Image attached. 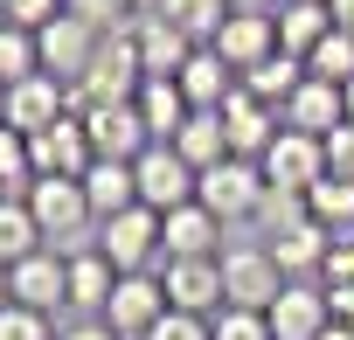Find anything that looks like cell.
<instances>
[{
  "instance_id": "4fadbf2b",
  "label": "cell",
  "mask_w": 354,
  "mask_h": 340,
  "mask_svg": "<svg viewBox=\"0 0 354 340\" xmlns=\"http://www.w3.org/2000/svg\"><path fill=\"white\" fill-rule=\"evenodd\" d=\"M84 132L97 146V160H139L146 146H160L139 118V104H104V111H84Z\"/></svg>"
},
{
  "instance_id": "277c9868",
  "label": "cell",
  "mask_w": 354,
  "mask_h": 340,
  "mask_svg": "<svg viewBox=\"0 0 354 340\" xmlns=\"http://www.w3.org/2000/svg\"><path fill=\"white\" fill-rule=\"evenodd\" d=\"M160 312H167V285H160V271H118V285H111V305L97 312L118 340H146L153 326H160Z\"/></svg>"
},
{
  "instance_id": "2e32d148",
  "label": "cell",
  "mask_w": 354,
  "mask_h": 340,
  "mask_svg": "<svg viewBox=\"0 0 354 340\" xmlns=\"http://www.w3.org/2000/svg\"><path fill=\"white\" fill-rule=\"evenodd\" d=\"M35 42H42V70H49V77H63V84H77V77L91 70V56H97V42H104V35H97V28H84L77 15H63V21H49Z\"/></svg>"
},
{
  "instance_id": "ab89813d",
  "label": "cell",
  "mask_w": 354,
  "mask_h": 340,
  "mask_svg": "<svg viewBox=\"0 0 354 340\" xmlns=\"http://www.w3.org/2000/svg\"><path fill=\"white\" fill-rule=\"evenodd\" d=\"M319 285H354V229H347V236H333V250H326V271H319Z\"/></svg>"
},
{
  "instance_id": "f35d334b",
  "label": "cell",
  "mask_w": 354,
  "mask_h": 340,
  "mask_svg": "<svg viewBox=\"0 0 354 340\" xmlns=\"http://www.w3.org/2000/svg\"><path fill=\"white\" fill-rule=\"evenodd\" d=\"M326 174L354 181V125H333V132H326Z\"/></svg>"
},
{
  "instance_id": "5bb4252c",
  "label": "cell",
  "mask_w": 354,
  "mask_h": 340,
  "mask_svg": "<svg viewBox=\"0 0 354 340\" xmlns=\"http://www.w3.org/2000/svg\"><path fill=\"white\" fill-rule=\"evenodd\" d=\"M125 35H132V56H139V70H146V77H181V63L195 56V42L174 28L167 15H139Z\"/></svg>"
},
{
  "instance_id": "f5cc1de1",
  "label": "cell",
  "mask_w": 354,
  "mask_h": 340,
  "mask_svg": "<svg viewBox=\"0 0 354 340\" xmlns=\"http://www.w3.org/2000/svg\"><path fill=\"white\" fill-rule=\"evenodd\" d=\"M278 8H285V0H278Z\"/></svg>"
},
{
  "instance_id": "d590c367",
  "label": "cell",
  "mask_w": 354,
  "mask_h": 340,
  "mask_svg": "<svg viewBox=\"0 0 354 340\" xmlns=\"http://www.w3.org/2000/svg\"><path fill=\"white\" fill-rule=\"evenodd\" d=\"M146 340H216V319H202V312H160V326L146 333Z\"/></svg>"
},
{
  "instance_id": "4dcf8cb0",
  "label": "cell",
  "mask_w": 354,
  "mask_h": 340,
  "mask_svg": "<svg viewBox=\"0 0 354 340\" xmlns=\"http://www.w3.org/2000/svg\"><path fill=\"white\" fill-rule=\"evenodd\" d=\"M28 77H42V42H35V28H0V84H28Z\"/></svg>"
},
{
  "instance_id": "4316f807",
  "label": "cell",
  "mask_w": 354,
  "mask_h": 340,
  "mask_svg": "<svg viewBox=\"0 0 354 340\" xmlns=\"http://www.w3.org/2000/svg\"><path fill=\"white\" fill-rule=\"evenodd\" d=\"M299 84H306V56H285V49H278V56H264V63L243 77V91H250L257 104H271V111H285Z\"/></svg>"
},
{
  "instance_id": "e575fe53",
  "label": "cell",
  "mask_w": 354,
  "mask_h": 340,
  "mask_svg": "<svg viewBox=\"0 0 354 340\" xmlns=\"http://www.w3.org/2000/svg\"><path fill=\"white\" fill-rule=\"evenodd\" d=\"M70 15H77L84 28H97V35H118V28L132 21V8H125V0H70Z\"/></svg>"
},
{
  "instance_id": "f546056e",
  "label": "cell",
  "mask_w": 354,
  "mask_h": 340,
  "mask_svg": "<svg viewBox=\"0 0 354 340\" xmlns=\"http://www.w3.org/2000/svg\"><path fill=\"white\" fill-rule=\"evenodd\" d=\"M306 216H313V223H326L333 236H347V229H354V181L326 174V181L306 195Z\"/></svg>"
},
{
  "instance_id": "3957f363",
  "label": "cell",
  "mask_w": 354,
  "mask_h": 340,
  "mask_svg": "<svg viewBox=\"0 0 354 340\" xmlns=\"http://www.w3.org/2000/svg\"><path fill=\"white\" fill-rule=\"evenodd\" d=\"M132 181H139V209H153V216H174V209L202 202V174L174 146H146L132 160Z\"/></svg>"
},
{
  "instance_id": "f907efd6",
  "label": "cell",
  "mask_w": 354,
  "mask_h": 340,
  "mask_svg": "<svg viewBox=\"0 0 354 340\" xmlns=\"http://www.w3.org/2000/svg\"><path fill=\"white\" fill-rule=\"evenodd\" d=\"M0 28H8V0H0Z\"/></svg>"
},
{
  "instance_id": "30bf717a",
  "label": "cell",
  "mask_w": 354,
  "mask_h": 340,
  "mask_svg": "<svg viewBox=\"0 0 354 340\" xmlns=\"http://www.w3.org/2000/svg\"><path fill=\"white\" fill-rule=\"evenodd\" d=\"M8 292H15V305H35V312L70 305V257H63L56 243L35 250V257H21V264L8 271Z\"/></svg>"
},
{
  "instance_id": "74e56055",
  "label": "cell",
  "mask_w": 354,
  "mask_h": 340,
  "mask_svg": "<svg viewBox=\"0 0 354 340\" xmlns=\"http://www.w3.org/2000/svg\"><path fill=\"white\" fill-rule=\"evenodd\" d=\"M63 15H70V0H8V21L15 28H35V35L49 21H63Z\"/></svg>"
},
{
  "instance_id": "9a60e30c",
  "label": "cell",
  "mask_w": 354,
  "mask_h": 340,
  "mask_svg": "<svg viewBox=\"0 0 354 340\" xmlns=\"http://www.w3.org/2000/svg\"><path fill=\"white\" fill-rule=\"evenodd\" d=\"M209 49H216L236 77H250L264 56H278V21H271V15H230V21H223V35H216Z\"/></svg>"
},
{
  "instance_id": "ba28073f",
  "label": "cell",
  "mask_w": 354,
  "mask_h": 340,
  "mask_svg": "<svg viewBox=\"0 0 354 340\" xmlns=\"http://www.w3.org/2000/svg\"><path fill=\"white\" fill-rule=\"evenodd\" d=\"M160 285H167L174 312H202V319L223 312V257H167Z\"/></svg>"
},
{
  "instance_id": "8d00e7d4",
  "label": "cell",
  "mask_w": 354,
  "mask_h": 340,
  "mask_svg": "<svg viewBox=\"0 0 354 340\" xmlns=\"http://www.w3.org/2000/svg\"><path fill=\"white\" fill-rule=\"evenodd\" d=\"M216 340H271V319L264 312H243V305H223L216 312Z\"/></svg>"
},
{
  "instance_id": "e0dca14e",
  "label": "cell",
  "mask_w": 354,
  "mask_h": 340,
  "mask_svg": "<svg viewBox=\"0 0 354 340\" xmlns=\"http://www.w3.org/2000/svg\"><path fill=\"white\" fill-rule=\"evenodd\" d=\"M223 132H230V153H236V160H264L271 139L285 132V118H278L271 104H257L250 91H236V97L223 104Z\"/></svg>"
},
{
  "instance_id": "d6986e66",
  "label": "cell",
  "mask_w": 354,
  "mask_h": 340,
  "mask_svg": "<svg viewBox=\"0 0 354 340\" xmlns=\"http://www.w3.org/2000/svg\"><path fill=\"white\" fill-rule=\"evenodd\" d=\"M174 84H181V97H188L195 111H223V104L243 91V77H236V70H230V63H223L209 42H202V49L181 63V77H174Z\"/></svg>"
},
{
  "instance_id": "c3c4849f",
  "label": "cell",
  "mask_w": 354,
  "mask_h": 340,
  "mask_svg": "<svg viewBox=\"0 0 354 340\" xmlns=\"http://www.w3.org/2000/svg\"><path fill=\"white\" fill-rule=\"evenodd\" d=\"M8 299H15V292H8V264H0V305H8Z\"/></svg>"
},
{
  "instance_id": "816d5d0a",
  "label": "cell",
  "mask_w": 354,
  "mask_h": 340,
  "mask_svg": "<svg viewBox=\"0 0 354 340\" xmlns=\"http://www.w3.org/2000/svg\"><path fill=\"white\" fill-rule=\"evenodd\" d=\"M0 202H8V195H0Z\"/></svg>"
},
{
  "instance_id": "cb8c5ba5",
  "label": "cell",
  "mask_w": 354,
  "mask_h": 340,
  "mask_svg": "<svg viewBox=\"0 0 354 340\" xmlns=\"http://www.w3.org/2000/svg\"><path fill=\"white\" fill-rule=\"evenodd\" d=\"M84 195H91V216H97V223H111V216L139 209L132 160H91V174H84Z\"/></svg>"
},
{
  "instance_id": "d4e9b609",
  "label": "cell",
  "mask_w": 354,
  "mask_h": 340,
  "mask_svg": "<svg viewBox=\"0 0 354 340\" xmlns=\"http://www.w3.org/2000/svg\"><path fill=\"white\" fill-rule=\"evenodd\" d=\"M111 285H118V264H111L97 243H91V250H70V305H77V312L97 319V312L111 305Z\"/></svg>"
},
{
  "instance_id": "f1b7e54d",
  "label": "cell",
  "mask_w": 354,
  "mask_h": 340,
  "mask_svg": "<svg viewBox=\"0 0 354 340\" xmlns=\"http://www.w3.org/2000/svg\"><path fill=\"white\" fill-rule=\"evenodd\" d=\"M160 15H167L174 28H181V35L202 49V42H216V35H223V21H230V0H167Z\"/></svg>"
},
{
  "instance_id": "7dc6e473",
  "label": "cell",
  "mask_w": 354,
  "mask_h": 340,
  "mask_svg": "<svg viewBox=\"0 0 354 340\" xmlns=\"http://www.w3.org/2000/svg\"><path fill=\"white\" fill-rule=\"evenodd\" d=\"M319 340H354V333H347V326H326V333H319Z\"/></svg>"
},
{
  "instance_id": "7bdbcfd3",
  "label": "cell",
  "mask_w": 354,
  "mask_h": 340,
  "mask_svg": "<svg viewBox=\"0 0 354 340\" xmlns=\"http://www.w3.org/2000/svg\"><path fill=\"white\" fill-rule=\"evenodd\" d=\"M230 15H278V0H230Z\"/></svg>"
},
{
  "instance_id": "ffe728a7",
  "label": "cell",
  "mask_w": 354,
  "mask_h": 340,
  "mask_svg": "<svg viewBox=\"0 0 354 340\" xmlns=\"http://www.w3.org/2000/svg\"><path fill=\"white\" fill-rule=\"evenodd\" d=\"M278 118H285V132H306V139H326L333 125H347V104H340V84H319V77H306V84L292 91V104H285Z\"/></svg>"
},
{
  "instance_id": "52a82bcc",
  "label": "cell",
  "mask_w": 354,
  "mask_h": 340,
  "mask_svg": "<svg viewBox=\"0 0 354 340\" xmlns=\"http://www.w3.org/2000/svg\"><path fill=\"white\" fill-rule=\"evenodd\" d=\"M28 153H35V181H84V174H91V160H97V146H91V132H84L77 111L56 118L49 132H35Z\"/></svg>"
},
{
  "instance_id": "ee69618b",
  "label": "cell",
  "mask_w": 354,
  "mask_h": 340,
  "mask_svg": "<svg viewBox=\"0 0 354 340\" xmlns=\"http://www.w3.org/2000/svg\"><path fill=\"white\" fill-rule=\"evenodd\" d=\"M326 8H333V28H347V35H354V0H326Z\"/></svg>"
},
{
  "instance_id": "44dd1931",
  "label": "cell",
  "mask_w": 354,
  "mask_h": 340,
  "mask_svg": "<svg viewBox=\"0 0 354 340\" xmlns=\"http://www.w3.org/2000/svg\"><path fill=\"white\" fill-rule=\"evenodd\" d=\"M160 243H167V257H223V223H216L202 202H188V209L160 216ZM167 257H160V264H167Z\"/></svg>"
},
{
  "instance_id": "d6a6232c",
  "label": "cell",
  "mask_w": 354,
  "mask_h": 340,
  "mask_svg": "<svg viewBox=\"0 0 354 340\" xmlns=\"http://www.w3.org/2000/svg\"><path fill=\"white\" fill-rule=\"evenodd\" d=\"M306 77H319V84H354V35L333 28V35L306 56Z\"/></svg>"
},
{
  "instance_id": "7402d4cb",
  "label": "cell",
  "mask_w": 354,
  "mask_h": 340,
  "mask_svg": "<svg viewBox=\"0 0 354 340\" xmlns=\"http://www.w3.org/2000/svg\"><path fill=\"white\" fill-rule=\"evenodd\" d=\"M132 104H139V118H146V132H153L160 146H174V132L195 118V104L181 97V84H174V77H146Z\"/></svg>"
},
{
  "instance_id": "ac0fdd59",
  "label": "cell",
  "mask_w": 354,
  "mask_h": 340,
  "mask_svg": "<svg viewBox=\"0 0 354 340\" xmlns=\"http://www.w3.org/2000/svg\"><path fill=\"white\" fill-rule=\"evenodd\" d=\"M326 250H333V229L313 223V216H292L271 229V257L285 278H306V271H326Z\"/></svg>"
},
{
  "instance_id": "7a4b0ae2",
  "label": "cell",
  "mask_w": 354,
  "mask_h": 340,
  "mask_svg": "<svg viewBox=\"0 0 354 340\" xmlns=\"http://www.w3.org/2000/svg\"><path fill=\"white\" fill-rule=\"evenodd\" d=\"M285 285H292V278L278 271L271 243H230V250H223V305L271 312V299H278Z\"/></svg>"
},
{
  "instance_id": "f6af8a7d",
  "label": "cell",
  "mask_w": 354,
  "mask_h": 340,
  "mask_svg": "<svg viewBox=\"0 0 354 340\" xmlns=\"http://www.w3.org/2000/svg\"><path fill=\"white\" fill-rule=\"evenodd\" d=\"M125 8H132V21H139V15H160L167 0H125Z\"/></svg>"
},
{
  "instance_id": "7c38bea8",
  "label": "cell",
  "mask_w": 354,
  "mask_h": 340,
  "mask_svg": "<svg viewBox=\"0 0 354 340\" xmlns=\"http://www.w3.org/2000/svg\"><path fill=\"white\" fill-rule=\"evenodd\" d=\"M56 118H70V84H63V77L42 70V77H28V84H8V125H15V132L35 139V132H49Z\"/></svg>"
},
{
  "instance_id": "bcb514c9",
  "label": "cell",
  "mask_w": 354,
  "mask_h": 340,
  "mask_svg": "<svg viewBox=\"0 0 354 340\" xmlns=\"http://www.w3.org/2000/svg\"><path fill=\"white\" fill-rule=\"evenodd\" d=\"M340 104H347V125H354V84H340Z\"/></svg>"
},
{
  "instance_id": "b9f144b4",
  "label": "cell",
  "mask_w": 354,
  "mask_h": 340,
  "mask_svg": "<svg viewBox=\"0 0 354 340\" xmlns=\"http://www.w3.org/2000/svg\"><path fill=\"white\" fill-rule=\"evenodd\" d=\"M56 340H118V333H111L104 319H77V326H63Z\"/></svg>"
},
{
  "instance_id": "83f0119b",
  "label": "cell",
  "mask_w": 354,
  "mask_h": 340,
  "mask_svg": "<svg viewBox=\"0 0 354 340\" xmlns=\"http://www.w3.org/2000/svg\"><path fill=\"white\" fill-rule=\"evenodd\" d=\"M35 250H49V236H42V223H35V209L21 202V195H8L0 202V264H21V257H35Z\"/></svg>"
},
{
  "instance_id": "60d3db41",
  "label": "cell",
  "mask_w": 354,
  "mask_h": 340,
  "mask_svg": "<svg viewBox=\"0 0 354 340\" xmlns=\"http://www.w3.org/2000/svg\"><path fill=\"white\" fill-rule=\"evenodd\" d=\"M326 305H333V326L354 333V285H326Z\"/></svg>"
},
{
  "instance_id": "8fae6325",
  "label": "cell",
  "mask_w": 354,
  "mask_h": 340,
  "mask_svg": "<svg viewBox=\"0 0 354 340\" xmlns=\"http://www.w3.org/2000/svg\"><path fill=\"white\" fill-rule=\"evenodd\" d=\"M271 340H319L326 326H333V305H326V285H306V278H292L278 299H271Z\"/></svg>"
},
{
  "instance_id": "8992f818",
  "label": "cell",
  "mask_w": 354,
  "mask_h": 340,
  "mask_svg": "<svg viewBox=\"0 0 354 340\" xmlns=\"http://www.w3.org/2000/svg\"><path fill=\"white\" fill-rule=\"evenodd\" d=\"M97 250H104L118 271H160V257H167L160 216H153V209H125V216L97 223Z\"/></svg>"
},
{
  "instance_id": "484cf974",
  "label": "cell",
  "mask_w": 354,
  "mask_h": 340,
  "mask_svg": "<svg viewBox=\"0 0 354 340\" xmlns=\"http://www.w3.org/2000/svg\"><path fill=\"white\" fill-rule=\"evenodd\" d=\"M174 153H181L195 174H209V167L236 160V153H230V132H223V111H195L181 132H174Z\"/></svg>"
},
{
  "instance_id": "603a6c76",
  "label": "cell",
  "mask_w": 354,
  "mask_h": 340,
  "mask_svg": "<svg viewBox=\"0 0 354 340\" xmlns=\"http://www.w3.org/2000/svg\"><path fill=\"white\" fill-rule=\"evenodd\" d=\"M271 21H278V49L285 56H313L333 35V8H326V0H285Z\"/></svg>"
},
{
  "instance_id": "836d02e7",
  "label": "cell",
  "mask_w": 354,
  "mask_h": 340,
  "mask_svg": "<svg viewBox=\"0 0 354 340\" xmlns=\"http://www.w3.org/2000/svg\"><path fill=\"white\" fill-rule=\"evenodd\" d=\"M0 340H56L49 333V312H35V305H0Z\"/></svg>"
},
{
  "instance_id": "5b68a950",
  "label": "cell",
  "mask_w": 354,
  "mask_h": 340,
  "mask_svg": "<svg viewBox=\"0 0 354 340\" xmlns=\"http://www.w3.org/2000/svg\"><path fill=\"white\" fill-rule=\"evenodd\" d=\"M264 167V181H271V195H313L319 181H326V139H306V132H278L271 139V153L257 160Z\"/></svg>"
},
{
  "instance_id": "1f68e13d",
  "label": "cell",
  "mask_w": 354,
  "mask_h": 340,
  "mask_svg": "<svg viewBox=\"0 0 354 340\" xmlns=\"http://www.w3.org/2000/svg\"><path fill=\"white\" fill-rule=\"evenodd\" d=\"M28 188H35V153H28V132L0 125V195H21V202H28Z\"/></svg>"
},
{
  "instance_id": "6da1fadb",
  "label": "cell",
  "mask_w": 354,
  "mask_h": 340,
  "mask_svg": "<svg viewBox=\"0 0 354 340\" xmlns=\"http://www.w3.org/2000/svg\"><path fill=\"white\" fill-rule=\"evenodd\" d=\"M202 209L216 223H257L271 209V181H264V167L257 160H223L202 174Z\"/></svg>"
},
{
  "instance_id": "9c48e42d",
  "label": "cell",
  "mask_w": 354,
  "mask_h": 340,
  "mask_svg": "<svg viewBox=\"0 0 354 340\" xmlns=\"http://www.w3.org/2000/svg\"><path fill=\"white\" fill-rule=\"evenodd\" d=\"M28 209H35V223H42L49 243H77V236L97 223L84 181H35V188H28Z\"/></svg>"
},
{
  "instance_id": "681fc988",
  "label": "cell",
  "mask_w": 354,
  "mask_h": 340,
  "mask_svg": "<svg viewBox=\"0 0 354 340\" xmlns=\"http://www.w3.org/2000/svg\"><path fill=\"white\" fill-rule=\"evenodd\" d=\"M0 125H8V84H0Z\"/></svg>"
}]
</instances>
